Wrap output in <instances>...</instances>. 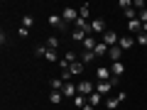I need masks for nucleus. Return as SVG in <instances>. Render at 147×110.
Masks as SVG:
<instances>
[{
	"instance_id": "f257e3e1",
	"label": "nucleus",
	"mask_w": 147,
	"mask_h": 110,
	"mask_svg": "<svg viewBox=\"0 0 147 110\" xmlns=\"http://www.w3.org/2000/svg\"><path fill=\"white\" fill-rule=\"evenodd\" d=\"M61 20L66 22V25H71V27H74V22L79 20V10H76V7H64V12H61Z\"/></svg>"
},
{
	"instance_id": "20e7f679",
	"label": "nucleus",
	"mask_w": 147,
	"mask_h": 110,
	"mask_svg": "<svg viewBox=\"0 0 147 110\" xmlns=\"http://www.w3.org/2000/svg\"><path fill=\"white\" fill-rule=\"evenodd\" d=\"M100 42H105L108 47H118V42H120V37H118V34H115L113 30H108V32L103 34V39H100Z\"/></svg>"
},
{
	"instance_id": "aec40b11",
	"label": "nucleus",
	"mask_w": 147,
	"mask_h": 110,
	"mask_svg": "<svg viewBox=\"0 0 147 110\" xmlns=\"http://www.w3.org/2000/svg\"><path fill=\"white\" fill-rule=\"evenodd\" d=\"M44 47L52 49V52H57V49H59V39H57V37H49L47 42H44Z\"/></svg>"
},
{
	"instance_id": "c9c22d12",
	"label": "nucleus",
	"mask_w": 147,
	"mask_h": 110,
	"mask_svg": "<svg viewBox=\"0 0 147 110\" xmlns=\"http://www.w3.org/2000/svg\"><path fill=\"white\" fill-rule=\"evenodd\" d=\"M17 34H20V37H27V34H30V30H25V27H20V30H17Z\"/></svg>"
},
{
	"instance_id": "f3484780",
	"label": "nucleus",
	"mask_w": 147,
	"mask_h": 110,
	"mask_svg": "<svg viewBox=\"0 0 147 110\" xmlns=\"http://www.w3.org/2000/svg\"><path fill=\"white\" fill-rule=\"evenodd\" d=\"M118 105H120V100H118L115 95H108V98H105V108H108V110H115Z\"/></svg>"
},
{
	"instance_id": "0eeeda50",
	"label": "nucleus",
	"mask_w": 147,
	"mask_h": 110,
	"mask_svg": "<svg viewBox=\"0 0 147 110\" xmlns=\"http://www.w3.org/2000/svg\"><path fill=\"white\" fill-rule=\"evenodd\" d=\"M110 91H113V83H110V81H98V83H96V93L108 95Z\"/></svg>"
},
{
	"instance_id": "7ed1b4c3",
	"label": "nucleus",
	"mask_w": 147,
	"mask_h": 110,
	"mask_svg": "<svg viewBox=\"0 0 147 110\" xmlns=\"http://www.w3.org/2000/svg\"><path fill=\"white\" fill-rule=\"evenodd\" d=\"M91 32L103 37L105 32H108V27H105V22H103V20H98V17H96V20H91Z\"/></svg>"
},
{
	"instance_id": "2eb2a0df",
	"label": "nucleus",
	"mask_w": 147,
	"mask_h": 110,
	"mask_svg": "<svg viewBox=\"0 0 147 110\" xmlns=\"http://www.w3.org/2000/svg\"><path fill=\"white\" fill-rule=\"evenodd\" d=\"M132 44H135V39H132V37H120V42H118V47H120L123 52H125V49H130Z\"/></svg>"
},
{
	"instance_id": "f03ea898",
	"label": "nucleus",
	"mask_w": 147,
	"mask_h": 110,
	"mask_svg": "<svg viewBox=\"0 0 147 110\" xmlns=\"http://www.w3.org/2000/svg\"><path fill=\"white\" fill-rule=\"evenodd\" d=\"M76 86H79V93L81 95H86V98H88V95L91 93H96V83H91V81H81V83H76Z\"/></svg>"
},
{
	"instance_id": "9d476101",
	"label": "nucleus",
	"mask_w": 147,
	"mask_h": 110,
	"mask_svg": "<svg viewBox=\"0 0 147 110\" xmlns=\"http://www.w3.org/2000/svg\"><path fill=\"white\" fill-rule=\"evenodd\" d=\"M61 93H64V98H76V95H79V86H74V83H66Z\"/></svg>"
},
{
	"instance_id": "72a5a7b5",
	"label": "nucleus",
	"mask_w": 147,
	"mask_h": 110,
	"mask_svg": "<svg viewBox=\"0 0 147 110\" xmlns=\"http://www.w3.org/2000/svg\"><path fill=\"white\" fill-rule=\"evenodd\" d=\"M137 20H140L142 25H147V7H145V10H142V12H140V15H137Z\"/></svg>"
},
{
	"instance_id": "393cba45",
	"label": "nucleus",
	"mask_w": 147,
	"mask_h": 110,
	"mask_svg": "<svg viewBox=\"0 0 147 110\" xmlns=\"http://www.w3.org/2000/svg\"><path fill=\"white\" fill-rule=\"evenodd\" d=\"M44 59H47L49 64H54V61H61V59L57 56V52H52V49H47V54H44Z\"/></svg>"
},
{
	"instance_id": "f704fd0d",
	"label": "nucleus",
	"mask_w": 147,
	"mask_h": 110,
	"mask_svg": "<svg viewBox=\"0 0 147 110\" xmlns=\"http://www.w3.org/2000/svg\"><path fill=\"white\" fill-rule=\"evenodd\" d=\"M120 7H125V10H130V7H132V3H130V0H120Z\"/></svg>"
},
{
	"instance_id": "b1692460",
	"label": "nucleus",
	"mask_w": 147,
	"mask_h": 110,
	"mask_svg": "<svg viewBox=\"0 0 147 110\" xmlns=\"http://www.w3.org/2000/svg\"><path fill=\"white\" fill-rule=\"evenodd\" d=\"M86 103H88V98H86V95H81V93L76 95V98H74V105H76V108H84Z\"/></svg>"
},
{
	"instance_id": "1a4fd4ad",
	"label": "nucleus",
	"mask_w": 147,
	"mask_h": 110,
	"mask_svg": "<svg viewBox=\"0 0 147 110\" xmlns=\"http://www.w3.org/2000/svg\"><path fill=\"white\" fill-rule=\"evenodd\" d=\"M110 73H113L115 78H120L123 73H125V64H123V61H115V64H110Z\"/></svg>"
},
{
	"instance_id": "9b49d317",
	"label": "nucleus",
	"mask_w": 147,
	"mask_h": 110,
	"mask_svg": "<svg viewBox=\"0 0 147 110\" xmlns=\"http://www.w3.org/2000/svg\"><path fill=\"white\" fill-rule=\"evenodd\" d=\"M120 54H123V49H120V47H110V49H108V59H110L113 64L120 61Z\"/></svg>"
},
{
	"instance_id": "2f4dec72",
	"label": "nucleus",
	"mask_w": 147,
	"mask_h": 110,
	"mask_svg": "<svg viewBox=\"0 0 147 110\" xmlns=\"http://www.w3.org/2000/svg\"><path fill=\"white\" fill-rule=\"evenodd\" d=\"M34 54H37V56H44V54H47V47H44V44H39V47H34Z\"/></svg>"
},
{
	"instance_id": "6ab92c4d",
	"label": "nucleus",
	"mask_w": 147,
	"mask_h": 110,
	"mask_svg": "<svg viewBox=\"0 0 147 110\" xmlns=\"http://www.w3.org/2000/svg\"><path fill=\"white\" fill-rule=\"evenodd\" d=\"M64 86H66V83H64L61 78H52V81H49V88H52V91H64Z\"/></svg>"
},
{
	"instance_id": "4c0bfd02",
	"label": "nucleus",
	"mask_w": 147,
	"mask_h": 110,
	"mask_svg": "<svg viewBox=\"0 0 147 110\" xmlns=\"http://www.w3.org/2000/svg\"><path fill=\"white\" fill-rule=\"evenodd\" d=\"M142 32H145V34H147V25H142Z\"/></svg>"
},
{
	"instance_id": "c85d7f7f",
	"label": "nucleus",
	"mask_w": 147,
	"mask_h": 110,
	"mask_svg": "<svg viewBox=\"0 0 147 110\" xmlns=\"http://www.w3.org/2000/svg\"><path fill=\"white\" fill-rule=\"evenodd\" d=\"M137 15H140V12H137L135 7H130V10H125V17H127V22H130V20H137Z\"/></svg>"
},
{
	"instance_id": "412c9836",
	"label": "nucleus",
	"mask_w": 147,
	"mask_h": 110,
	"mask_svg": "<svg viewBox=\"0 0 147 110\" xmlns=\"http://www.w3.org/2000/svg\"><path fill=\"white\" fill-rule=\"evenodd\" d=\"M96 59H98V56H96L93 52H84V54H81V61H84V64H93Z\"/></svg>"
},
{
	"instance_id": "ddd939ff",
	"label": "nucleus",
	"mask_w": 147,
	"mask_h": 110,
	"mask_svg": "<svg viewBox=\"0 0 147 110\" xmlns=\"http://www.w3.org/2000/svg\"><path fill=\"white\" fill-rule=\"evenodd\" d=\"M96 44H98V42H96V37H93V34H88V37L84 39V52H93Z\"/></svg>"
},
{
	"instance_id": "f8f14e48",
	"label": "nucleus",
	"mask_w": 147,
	"mask_h": 110,
	"mask_svg": "<svg viewBox=\"0 0 147 110\" xmlns=\"http://www.w3.org/2000/svg\"><path fill=\"white\" fill-rule=\"evenodd\" d=\"M108 44H105V42H98V44H96V49H93V54H96V56H108Z\"/></svg>"
},
{
	"instance_id": "423d86ee",
	"label": "nucleus",
	"mask_w": 147,
	"mask_h": 110,
	"mask_svg": "<svg viewBox=\"0 0 147 110\" xmlns=\"http://www.w3.org/2000/svg\"><path fill=\"white\" fill-rule=\"evenodd\" d=\"M74 30H81L86 37H88V34H93V32H91V22H88V20H81V17H79L76 22H74Z\"/></svg>"
},
{
	"instance_id": "e433bc0d",
	"label": "nucleus",
	"mask_w": 147,
	"mask_h": 110,
	"mask_svg": "<svg viewBox=\"0 0 147 110\" xmlns=\"http://www.w3.org/2000/svg\"><path fill=\"white\" fill-rule=\"evenodd\" d=\"M81 110H93V105H88V103H86V105H84Z\"/></svg>"
},
{
	"instance_id": "a878e982",
	"label": "nucleus",
	"mask_w": 147,
	"mask_h": 110,
	"mask_svg": "<svg viewBox=\"0 0 147 110\" xmlns=\"http://www.w3.org/2000/svg\"><path fill=\"white\" fill-rule=\"evenodd\" d=\"M88 15H91V5L79 7V17H81V20H88Z\"/></svg>"
},
{
	"instance_id": "39448f33",
	"label": "nucleus",
	"mask_w": 147,
	"mask_h": 110,
	"mask_svg": "<svg viewBox=\"0 0 147 110\" xmlns=\"http://www.w3.org/2000/svg\"><path fill=\"white\" fill-rule=\"evenodd\" d=\"M47 22H49V27H54V30H64V27H69L66 22L61 20V15H49Z\"/></svg>"
},
{
	"instance_id": "4468645a",
	"label": "nucleus",
	"mask_w": 147,
	"mask_h": 110,
	"mask_svg": "<svg viewBox=\"0 0 147 110\" xmlns=\"http://www.w3.org/2000/svg\"><path fill=\"white\" fill-rule=\"evenodd\" d=\"M84 61H81V59H79V61H76V64H71V66H69V71H71L74 73V76H81V73H84Z\"/></svg>"
},
{
	"instance_id": "4be33fe9",
	"label": "nucleus",
	"mask_w": 147,
	"mask_h": 110,
	"mask_svg": "<svg viewBox=\"0 0 147 110\" xmlns=\"http://www.w3.org/2000/svg\"><path fill=\"white\" fill-rule=\"evenodd\" d=\"M64 61H66L69 66H71V64H76V61H79V56H76V52H66V54H64Z\"/></svg>"
},
{
	"instance_id": "473e14b6",
	"label": "nucleus",
	"mask_w": 147,
	"mask_h": 110,
	"mask_svg": "<svg viewBox=\"0 0 147 110\" xmlns=\"http://www.w3.org/2000/svg\"><path fill=\"white\" fill-rule=\"evenodd\" d=\"M115 98L120 100V103H125V100H127V93H125V91H118V93H115Z\"/></svg>"
},
{
	"instance_id": "a211bd4d",
	"label": "nucleus",
	"mask_w": 147,
	"mask_h": 110,
	"mask_svg": "<svg viewBox=\"0 0 147 110\" xmlns=\"http://www.w3.org/2000/svg\"><path fill=\"white\" fill-rule=\"evenodd\" d=\"M127 30L140 34V32H142V22H140V20H130V22H127Z\"/></svg>"
},
{
	"instance_id": "7c9ffc66",
	"label": "nucleus",
	"mask_w": 147,
	"mask_h": 110,
	"mask_svg": "<svg viewBox=\"0 0 147 110\" xmlns=\"http://www.w3.org/2000/svg\"><path fill=\"white\" fill-rule=\"evenodd\" d=\"M137 44H140V47H147V34L145 32H140V34H137V39H135Z\"/></svg>"
},
{
	"instance_id": "cd10ccee",
	"label": "nucleus",
	"mask_w": 147,
	"mask_h": 110,
	"mask_svg": "<svg viewBox=\"0 0 147 110\" xmlns=\"http://www.w3.org/2000/svg\"><path fill=\"white\" fill-rule=\"evenodd\" d=\"M32 25H34V17H32V15H25V17H22V27H25V30H30Z\"/></svg>"
},
{
	"instance_id": "bb28decb",
	"label": "nucleus",
	"mask_w": 147,
	"mask_h": 110,
	"mask_svg": "<svg viewBox=\"0 0 147 110\" xmlns=\"http://www.w3.org/2000/svg\"><path fill=\"white\" fill-rule=\"evenodd\" d=\"M71 39H74V42H84V39H86V34H84L81 30H74V32H71Z\"/></svg>"
},
{
	"instance_id": "5701e85b",
	"label": "nucleus",
	"mask_w": 147,
	"mask_h": 110,
	"mask_svg": "<svg viewBox=\"0 0 147 110\" xmlns=\"http://www.w3.org/2000/svg\"><path fill=\"white\" fill-rule=\"evenodd\" d=\"M100 100H103V95H100V93H91L88 95V105H100Z\"/></svg>"
},
{
	"instance_id": "6e6552de",
	"label": "nucleus",
	"mask_w": 147,
	"mask_h": 110,
	"mask_svg": "<svg viewBox=\"0 0 147 110\" xmlns=\"http://www.w3.org/2000/svg\"><path fill=\"white\" fill-rule=\"evenodd\" d=\"M96 76H98V81H110V78H113L110 66H98V68H96Z\"/></svg>"
},
{
	"instance_id": "dca6fc26",
	"label": "nucleus",
	"mask_w": 147,
	"mask_h": 110,
	"mask_svg": "<svg viewBox=\"0 0 147 110\" xmlns=\"http://www.w3.org/2000/svg\"><path fill=\"white\" fill-rule=\"evenodd\" d=\"M61 100H64V93H61V91H49V103L57 105V103H61Z\"/></svg>"
},
{
	"instance_id": "c756f323",
	"label": "nucleus",
	"mask_w": 147,
	"mask_h": 110,
	"mask_svg": "<svg viewBox=\"0 0 147 110\" xmlns=\"http://www.w3.org/2000/svg\"><path fill=\"white\" fill-rule=\"evenodd\" d=\"M71 76H74V73L69 71V68H61V76H59V78H61L64 83H69V78H71Z\"/></svg>"
}]
</instances>
